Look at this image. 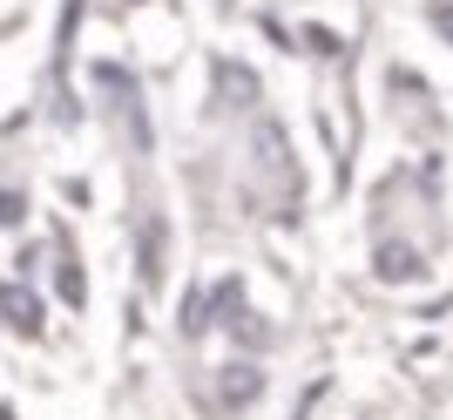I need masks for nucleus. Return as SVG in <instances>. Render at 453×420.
<instances>
[{
  "instance_id": "f257e3e1",
  "label": "nucleus",
  "mask_w": 453,
  "mask_h": 420,
  "mask_svg": "<svg viewBox=\"0 0 453 420\" xmlns=\"http://www.w3.org/2000/svg\"><path fill=\"white\" fill-rule=\"evenodd\" d=\"M419 271V258L406 245H379V278H413Z\"/></svg>"
}]
</instances>
